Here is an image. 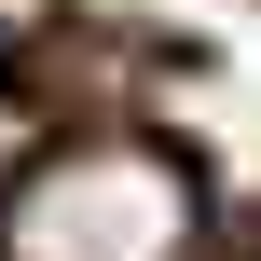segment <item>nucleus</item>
Returning a JSON list of instances; mask_svg holds the SVG:
<instances>
[{"label": "nucleus", "instance_id": "obj_1", "mask_svg": "<svg viewBox=\"0 0 261 261\" xmlns=\"http://www.w3.org/2000/svg\"><path fill=\"white\" fill-rule=\"evenodd\" d=\"M193 234H206L193 165L165 138H124V124L28 151L0 193V261H193Z\"/></svg>", "mask_w": 261, "mask_h": 261}]
</instances>
